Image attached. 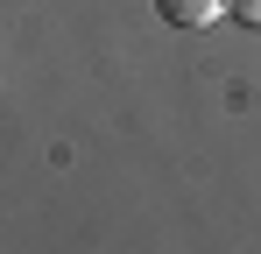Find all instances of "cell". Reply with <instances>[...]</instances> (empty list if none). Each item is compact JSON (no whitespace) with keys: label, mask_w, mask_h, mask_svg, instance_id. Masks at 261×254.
I'll return each instance as SVG.
<instances>
[{"label":"cell","mask_w":261,"mask_h":254,"mask_svg":"<svg viewBox=\"0 0 261 254\" xmlns=\"http://www.w3.org/2000/svg\"><path fill=\"white\" fill-rule=\"evenodd\" d=\"M155 14L176 21V29H212L219 14H226V0H155Z\"/></svg>","instance_id":"1"},{"label":"cell","mask_w":261,"mask_h":254,"mask_svg":"<svg viewBox=\"0 0 261 254\" xmlns=\"http://www.w3.org/2000/svg\"><path fill=\"white\" fill-rule=\"evenodd\" d=\"M226 14H233V21H247V29H261V0H226Z\"/></svg>","instance_id":"2"}]
</instances>
